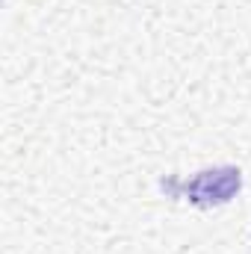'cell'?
<instances>
[{
    "instance_id": "6da1fadb",
    "label": "cell",
    "mask_w": 251,
    "mask_h": 254,
    "mask_svg": "<svg viewBox=\"0 0 251 254\" xmlns=\"http://www.w3.org/2000/svg\"><path fill=\"white\" fill-rule=\"evenodd\" d=\"M178 190L184 192V198L192 201L195 207H219L228 204L231 198H237V192L243 190V172L234 166H222V169H204L198 172L192 181L181 184Z\"/></svg>"
}]
</instances>
